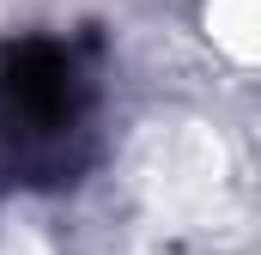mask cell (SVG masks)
<instances>
[{
    "mask_svg": "<svg viewBox=\"0 0 261 255\" xmlns=\"http://www.w3.org/2000/svg\"><path fill=\"white\" fill-rule=\"evenodd\" d=\"M140 189L152 194L158 213L195 219L225 189V146L200 122H158L140 146Z\"/></svg>",
    "mask_w": 261,
    "mask_h": 255,
    "instance_id": "6da1fadb",
    "label": "cell"
},
{
    "mask_svg": "<svg viewBox=\"0 0 261 255\" xmlns=\"http://www.w3.org/2000/svg\"><path fill=\"white\" fill-rule=\"evenodd\" d=\"M213 49L237 67H255L261 61V0H206L200 12Z\"/></svg>",
    "mask_w": 261,
    "mask_h": 255,
    "instance_id": "7a4b0ae2",
    "label": "cell"
}]
</instances>
